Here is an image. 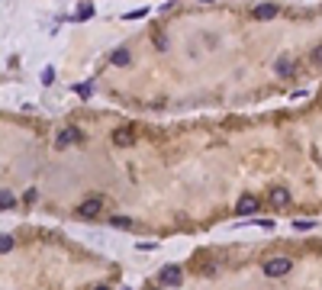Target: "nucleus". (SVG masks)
Returning <instances> with one entry per match:
<instances>
[{
    "label": "nucleus",
    "instance_id": "nucleus-1",
    "mask_svg": "<svg viewBox=\"0 0 322 290\" xmlns=\"http://www.w3.org/2000/svg\"><path fill=\"white\" fill-rule=\"evenodd\" d=\"M81 139H84V132H81L78 126H65V129L55 136V149H58V152H65L68 145H78Z\"/></svg>",
    "mask_w": 322,
    "mask_h": 290
},
{
    "label": "nucleus",
    "instance_id": "nucleus-2",
    "mask_svg": "<svg viewBox=\"0 0 322 290\" xmlns=\"http://www.w3.org/2000/svg\"><path fill=\"white\" fill-rule=\"evenodd\" d=\"M158 281L164 284V287H177L184 281V271H181V264H164V268L158 271Z\"/></svg>",
    "mask_w": 322,
    "mask_h": 290
},
{
    "label": "nucleus",
    "instance_id": "nucleus-3",
    "mask_svg": "<svg viewBox=\"0 0 322 290\" xmlns=\"http://www.w3.org/2000/svg\"><path fill=\"white\" fill-rule=\"evenodd\" d=\"M290 258H283V255H277V258H271V261H264V274L268 277H283V274H287L290 271Z\"/></svg>",
    "mask_w": 322,
    "mask_h": 290
},
{
    "label": "nucleus",
    "instance_id": "nucleus-4",
    "mask_svg": "<svg viewBox=\"0 0 322 290\" xmlns=\"http://www.w3.org/2000/svg\"><path fill=\"white\" fill-rule=\"evenodd\" d=\"M100 210H103L100 197H87L84 203H78V216L81 220H93V216H100Z\"/></svg>",
    "mask_w": 322,
    "mask_h": 290
},
{
    "label": "nucleus",
    "instance_id": "nucleus-5",
    "mask_svg": "<svg viewBox=\"0 0 322 290\" xmlns=\"http://www.w3.org/2000/svg\"><path fill=\"white\" fill-rule=\"evenodd\" d=\"M268 203H271V207H277V210H283V207L290 203V190H287V187H271Z\"/></svg>",
    "mask_w": 322,
    "mask_h": 290
},
{
    "label": "nucleus",
    "instance_id": "nucleus-6",
    "mask_svg": "<svg viewBox=\"0 0 322 290\" xmlns=\"http://www.w3.org/2000/svg\"><path fill=\"white\" fill-rule=\"evenodd\" d=\"M255 210H258V200L252 197V193H242L238 203H235V213L238 216H248V213H255Z\"/></svg>",
    "mask_w": 322,
    "mask_h": 290
},
{
    "label": "nucleus",
    "instance_id": "nucleus-7",
    "mask_svg": "<svg viewBox=\"0 0 322 290\" xmlns=\"http://www.w3.org/2000/svg\"><path fill=\"white\" fill-rule=\"evenodd\" d=\"M252 13H255V20H274V16H277V7H274V4H261V7L252 10Z\"/></svg>",
    "mask_w": 322,
    "mask_h": 290
},
{
    "label": "nucleus",
    "instance_id": "nucleus-8",
    "mask_svg": "<svg viewBox=\"0 0 322 290\" xmlns=\"http://www.w3.org/2000/svg\"><path fill=\"white\" fill-rule=\"evenodd\" d=\"M110 62H113L116 68H126L129 62H132V55H129V48H116V52L110 55Z\"/></svg>",
    "mask_w": 322,
    "mask_h": 290
},
{
    "label": "nucleus",
    "instance_id": "nucleus-9",
    "mask_svg": "<svg viewBox=\"0 0 322 290\" xmlns=\"http://www.w3.org/2000/svg\"><path fill=\"white\" fill-rule=\"evenodd\" d=\"M277 75L280 78H290L293 75V58H277Z\"/></svg>",
    "mask_w": 322,
    "mask_h": 290
},
{
    "label": "nucleus",
    "instance_id": "nucleus-10",
    "mask_svg": "<svg viewBox=\"0 0 322 290\" xmlns=\"http://www.w3.org/2000/svg\"><path fill=\"white\" fill-rule=\"evenodd\" d=\"M113 142L116 145H129V142H132V129H116L113 132Z\"/></svg>",
    "mask_w": 322,
    "mask_h": 290
},
{
    "label": "nucleus",
    "instance_id": "nucleus-11",
    "mask_svg": "<svg viewBox=\"0 0 322 290\" xmlns=\"http://www.w3.org/2000/svg\"><path fill=\"white\" fill-rule=\"evenodd\" d=\"M16 203H13V193L10 190H0V210H13Z\"/></svg>",
    "mask_w": 322,
    "mask_h": 290
},
{
    "label": "nucleus",
    "instance_id": "nucleus-12",
    "mask_svg": "<svg viewBox=\"0 0 322 290\" xmlns=\"http://www.w3.org/2000/svg\"><path fill=\"white\" fill-rule=\"evenodd\" d=\"M110 223H113V226H119V229H132V220H129V216H113Z\"/></svg>",
    "mask_w": 322,
    "mask_h": 290
},
{
    "label": "nucleus",
    "instance_id": "nucleus-13",
    "mask_svg": "<svg viewBox=\"0 0 322 290\" xmlns=\"http://www.w3.org/2000/svg\"><path fill=\"white\" fill-rule=\"evenodd\" d=\"M155 45L164 52V48H168V35H164V32H155Z\"/></svg>",
    "mask_w": 322,
    "mask_h": 290
},
{
    "label": "nucleus",
    "instance_id": "nucleus-14",
    "mask_svg": "<svg viewBox=\"0 0 322 290\" xmlns=\"http://www.w3.org/2000/svg\"><path fill=\"white\" fill-rule=\"evenodd\" d=\"M78 16H81V20H90V16H93V7H90V4H84V7L78 10Z\"/></svg>",
    "mask_w": 322,
    "mask_h": 290
},
{
    "label": "nucleus",
    "instance_id": "nucleus-15",
    "mask_svg": "<svg viewBox=\"0 0 322 290\" xmlns=\"http://www.w3.org/2000/svg\"><path fill=\"white\" fill-rule=\"evenodd\" d=\"M10 248H13V239H10V235H0V251H10Z\"/></svg>",
    "mask_w": 322,
    "mask_h": 290
},
{
    "label": "nucleus",
    "instance_id": "nucleus-16",
    "mask_svg": "<svg viewBox=\"0 0 322 290\" xmlns=\"http://www.w3.org/2000/svg\"><path fill=\"white\" fill-rule=\"evenodd\" d=\"M55 81V68H45L42 71V84H52Z\"/></svg>",
    "mask_w": 322,
    "mask_h": 290
},
{
    "label": "nucleus",
    "instance_id": "nucleus-17",
    "mask_svg": "<svg viewBox=\"0 0 322 290\" xmlns=\"http://www.w3.org/2000/svg\"><path fill=\"white\" fill-rule=\"evenodd\" d=\"M293 229H300V232H309V229H313V223H306V220H296V223H293Z\"/></svg>",
    "mask_w": 322,
    "mask_h": 290
},
{
    "label": "nucleus",
    "instance_id": "nucleus-18",
    "mask_svg": "<svg viewBox=\"0 0 322 290\" xmlns=\"http://www.w3.org/2000/svg\"><path fill=\"white\" fill-rule=\"evenodd\" d=\"M74 90H78L81 97H90V84H74Z\"/></svg>",
    "mask_w": 322,
    "mask_h": 290
},
{
    "label": "nucleus",
    "instance_id": "nucleus-19",
    "mask_svg": "<svg viewBox=\"0 0 322 290\" xmlns=\"http://www.w3.org/2000/svg\"><path fill=\"white\" fill-rule=\"evenodd\" d=\"M148 13V10L145 7H142V10H132V13H129V20H142V16H145Z\"/></svg>",
    "mask_w": 322,
    "mask_h": 290
},
{
    "label": "nucleus",
    "instance_id": "nucleus-20",
    "mask_svg": "<svg viewBox=\"0 0 322 290\" xmlns=\"http://www.w3.org/2000/svg\"><path fill=\"white\" fill-rule=\"evenodd\" d=\"M313 62H316V65H322V45H316V52H313Z\"/></svg>",
    "mask_w": 322,
    "mask_h": 290
},
{
    "label": "nucleus",
    "instance_id": "nucleus-21",
    "mask_svg": "<svg viewBox=\"0 0 322 290\" xmlns=\"http://www.w3.org/2000/svg\"><path fill=\"white\" fill-rule=\"evenodd\" d=\"M93 290H110V287H106V284H100V287H93Z\"/></svg>",
    "mask_w": 322,
    "mask_h": 290
},
{
    "label": "nucleus",
    "instance_id": "nucleus-22",
    "mask_svg": "<svg viewBox=\"0 0 322 290\" xmlns=\"http://www.w3.org/2000/svg\"><path fill=\"white\" fill-rule=\"evenodd\" d=\"M203 4H213V0H203Z\"/></svg>",
    "mask_w": 322,
    "mask_h": 290
},
{
    "label": "nucleus",
    "instance_id": "nucleus-23",
    "mask_svg": "<svg viewBox=\"0 0 322 290\" xmlns=\"http://www.w3.org/2000/svg\"><path fill=\"white\" fill-rule=\"evenodd\" d=\"M126 290H129V287H126Z\"/></svg>",
    "mask_w": 322,
    "mask_h": 290
}]
</instances>
